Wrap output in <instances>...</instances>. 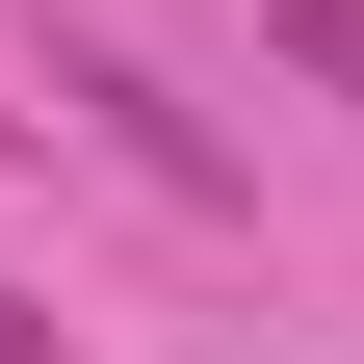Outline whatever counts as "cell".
Segmentation results:
<instances>
[{
	"mask_svg": "<svg viewBox=\"0 0 364 364\" xmlns=\"http://www.w3.org/2000/svg\"><path fill=\"white\" fill-rule=\"evenodd\" d=\"M53 105H105V130H130V156H156V182H208V130H182V105H156V78H130V53H53Z\"/></svg>",
	"mask_w": 364,
	"mask_h": 364,
	"instance_id": "cell-1",
	"label": "cell"
},
{
	"mask_svg": "<svg viewBox=\"0 0 364 364\" xmlns=\"http://www.w3.org/2000/svg\"><path fill=\"white\" fill-rule=\"evenodd\" d=\"M260 53H287L312 105H364V0H260Z\"/></svg>",
	"mask_w": 364,
	"mask_h": 364,
	"instance_id": "cell-2",
	"label": "cell"
},
{
	"mask_svg": "<svg viewBox=\"0 0 364 364\" xmlns=\"http://www.w3.org/2000/svg\"><path fill=\"white\" fill-rule=\"evenodd\" d=\"M0 364H53V312H26V287H0Z\"/></svg>",
	"mask_w": 364,
	"mask_h": 364,
	"instance_id": "cell-3",
	"label": "cell"
},
{
	"mask_svg": "<svg viewBox=\"0 0 364 364\" xmlns=\"http://www.w3.org/2000/svg\"><path fill=\"white\" fill-rule=\"evenodd\" d=\"M0 130H26V105H0Z\"/></svg>",
	"mask_w": 364,
	"mask_h": 364,
	"instance_id": "cell-4",
	"label": "cell"
}]
</instances>
